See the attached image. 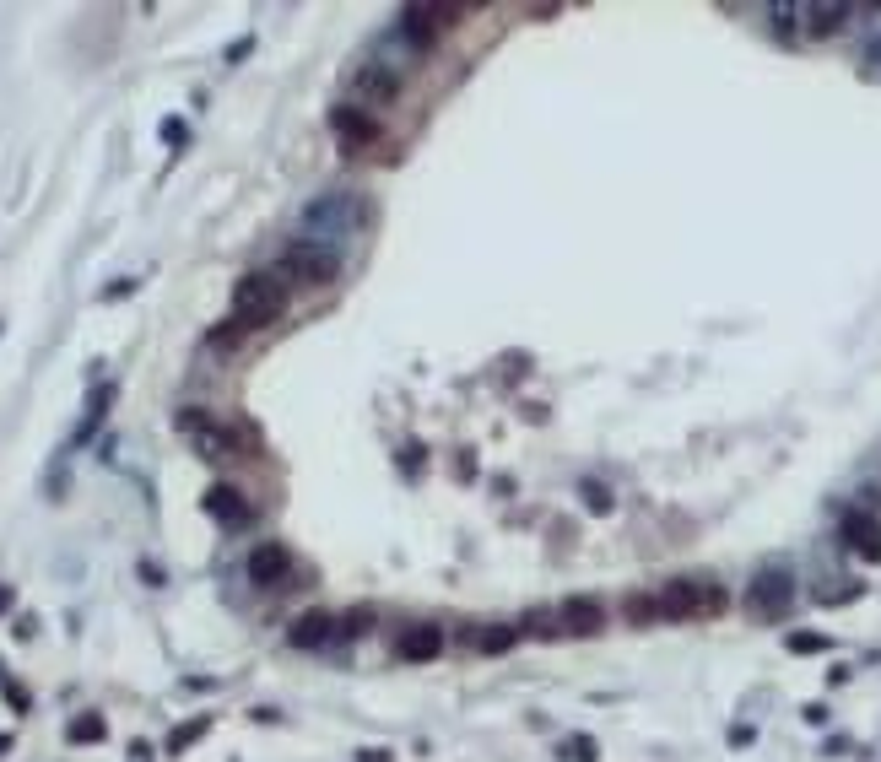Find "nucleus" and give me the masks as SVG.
I'll list each match as a JSON object with an SVG mask.
<instances>
[{
    "instance_id": "f257e3e1",
    "label": "nucleus",
    "mask_w": 881,
    "mask_h": 762,
    "mask_svg": "<svg viewBox=\"0 0 881 762\" xmlns=\"http://www.w3.org/2000/svg\"><path fill=\"white\" fill-rule=\"evenodd\" d=\"M357 227H363V200L352 190H325L303 206V238H314V244H325V249L346 244Z\"/></svg>"
},
{
    "instance_id": "f03ea898",
    "label": "nucleus",
    "mask_w": 881,
    "mask_h": 762,
    "mask_svg": "<svg viewBox=\"0 0 881 762\" xmlns=\"http://www.w3.org/2000/svg\"><path fill=\"white\" fill-rule=\"evenodd\" d=\"M282 309H287V282L276 271H249L244 282L233 287V319L249 325V330L282 319Z\"/></svg>"
},
{
    "instance_id": "7ed1b4c3",
    "label": "nucleus",
    "mask_w": 881,
    "mask_h": 762,
    "mask_svg": "<svg viewBox=\"0 0 881 762\" xmlns=\"http://www.w3.org/2000/svg\"><path fill=\"white\" fill-rule=\"evenodd\" d=\"M654 600H660V622H703L725 611V590L714 579H671Z\"/></svg>"
},
{
    "instance_id": "20e7f679",
    "label": "nucleus",
    "mask_w": 881,
    "mask_h": 762,
    "mask_svg": "<svg viewBox=\"0 0 881 762\" xmlns=\"http://www.w3.org/2000/svg\"><path fill=\"white\" fill-rule=\"evenodd\" d=\"M336 271H341V254L314 244V238H292L282 249V260H276V276H292V282H303V287L336 282Z\"/></svg>"
},
{
    "instance_id": "39448f33",
    "label": "nucleus",
    "mask_w": 881,
    "mask_h": 762,
    "mask_svg": "<svg viewBox=\"0 0 881 762\" xmlns=\"http://www.w3.org/2000/svg\"><path fill=\"white\" fill-rule=\"evenodd\" d=\"M460 0H422V6H406L400 11V38H411V49H433V38L444 28L460 22Z\"/></svg>"
},
{
    "instance_id": "423d86ee",
    "label": "nucleus",
    "mask_w": 881,
    "mask_h": 762,
    "mask_svg": "<svg viewBox=\"0 0 881 762\" xmlns=\"http://www.w3.org/2000/svg\"><path fill=\"white\" fill-rule=\"evenodd\" d=\"M790 600H795V579H790V573H757L752 590H746V611H752V617H763V622H779L784 611H790Z\"/></svg>"
},
{
    "instance_id": "0eeeda50",
    "label": "nucleus",
    "mask_w": 881,
    "mask_h": 762,
    "mask_svg": "<svg viewBox=\"0 0 881 762\" xmlns=\"http://www.w3.org/2000/svg\"><path fill=\"white\" fill-rule=\"evenodd\" d=\"M179 433H190L195 438V449L200 454H233L238 449V438H233V427H222L217 417H206V411H179Z\"/></svg>"
},
{
    "instance_id": "6e6552de",
    "label": "nucleus",
    "mask_w": 881,
    "mask_h": 762,
    "mask_svg": "<svg viewBox=\"0 0 881 762\" xmlns=\"http://www.w3.org/2000/svg\"><path fill=\"white\" fill-rule=\"evenodd\" d=\"M438 654H444V627L438 622H417L395 638V660H406V665H427Z\"/></svg>"
},
{
    "instance_id": "1a4fd4ad",
    "label": "nucleus",
    "mask_w": 881,
    "mask_h": 762,
    "mask_svg": "<svg viewBox=\"0 0 881 762\" xmlns=\"http://www.w3.org/2000/svg\"><path fill=\"white\" fill-rule=\"evenodd\" d=\"M330 130H336V136L352 146V152H357V146H373V141H379V119L363 114L357 103H336V109H330Z\"/></svg>"
},
{
    "instance_id": "9d476101",
    "label": "nucleus",
    "mask_w": 881,
    "mask_h": 762,
    "mask_svg": "<svg viewBox=\"0 0 881 762\" xmlns=\"http://www.w3.org/2000/svg\"><path fill=\"white\" fill-rule=\"evenodd\" d=\"M206 514L217 519V525H228V530L255 525V508H249V498H244L238 487H211V492H206Z\"/></svg>"
},
{
    "instance_id": "9b49d317",
    "label": "nucleus",
    "mask_w": 881,
    "mask_h": 762,
    "mask_svg": "<svg viewBox=\"0 0 881 762\" xmlns=\"http://www.w3.org/2000/svg\"><path fill=\"white\" fill-rule=\"evenodd\" d=\"M557 622H563V633H568V638H590V633H600L606 611H600V600H595V595H568V600H563V611H557Z\"/></svg>"
},
{
    "instance_id": "f8f14e48",
    "label": "nucleus",
    "mask_w": 881,
    "mask_h": 762,
    "mask_svg": "<svg viewBox=\"0 0 881 762\" xmlns=\"http://www.w3.org/2000/svg\"><path fill=\"white\" fill-rule=\"evenodd\" d=\"M292 649H325L341 638V617H330V611H309V617L292 622Z\"/></svg>"
},
{
    "instance_id": "ddd939ff",
    "label": "nucleus",
    "mask_w": 881,
    "mask_h": 762,
    "mask_svg": "<svg viewBox=\"0 0 881 762\" xmlns=\"http://www.w3.org/2000/svg\"><path fill=\"white\" fill-rule=\"evenodd\" d=\"M292 573V557H287V546H276V541H265L249 552V579L260 584V590H271V584H282Z\"/></svg>"
},
{
    "instance_id": "4468645a",
    "label": "nucleus",
    "mask_w": 881,
    "mask_h": 762,
    "mask_svg": "<svg viewBox=\"0 0 881 762\" xmlns=\"http://www.w3.org/2000/svg\"><path fill=\"white\" fill-rule=\"evenodd\" d=\"M849 11L854 6H844V0H806V6H795V17L806 22V33L827 38V33H838L849 22Z\"/></svg>"
},
{
    "instance_id": "2eb2a0df",
    "label": "nucleus",
    "mask_w": 881,
    "mask_h": 762,
    "mask_svg": "<svg viewBox=\"0 0 881 762\" xmlns=\"http://www.w3.org/2000/svg\"><path fill=\"white\" fill-rule=\"evenodd\" d=\"M844 546H849V552H860L865 563H881V519L849 514L844 519Z\"/></svg>"
},
{
    "instance_id": "dca6fc26",
    "label": "nucleus",
    "mask_w": 881,
    "mask_h": 762,
    "mask_svg": "<svg viewBox=\"0 0 881 762\" xmlns=\"http://www.w3.org/2000/svg\"><path fill=\"white\" fill-rule=\"evenodd\" d=\"M357 92L373 98V103H390L395 92H400V71H395L390 60H368L363 71H357Z\"/></svg>"
},
{
    "instance_id": "f3484780",
    "label": "nucleus",
    "mask_w": 881,
    "mask_h": 762,
    "mask_svg": "<svg viewBox=\"0 0 881 762\" xmlns=\"http://www.w3.org/2000/svg\"><path fill=\"white\" fill-rule=\"evenodd\" d=\"M109 400H114V384H98V390L87 395V411H82V427L71 433V444H87L92 433H98V422L109 417Z\"/></svg>"
},
{
    "instance_id": "a211bd4d",
    "label": "nucleus",
    "mask_w": 881,
    "mask_h": 762,
    "mask_svg": "<svg viewBox=\"0 0 881 762\" xmlns=\"http://www.w3.org/2000/svg\"><path fill=\"white\" fill-rule=\"evenodd\" d=\"M206 730H211V714H195V719H184V725H173V735H168V757L190 752V746H195Z\"/></svg>"
},
{
    "instance_id": "6ab92c4d",
    "label": "nucleus",
    "mask_w": 881,
    "mask_h": 762,
    "mask_svg": "<svg viewBox=\"0 0 881 762\" xmlns=\"http://www.w3.org/2000/svg\"><path fill=\"white\" fill-rule=\"evenodd\" d=\"M514 644H519V627H509V622H492V627L476 633V649H482V654H503V649H514Z\"/></svg>"
},
{
    "instance_id": "aec40b11",
    "label": "nucleus",
    "mask_w": 881,
    "mask_h": 762,
    "mask_svg": "<svg viewBox=\"0 0 881 762\" xmlns=\"http://www.w3.org/2000/svg\"><path fill=\"white\" fill-rule=\"evenodd\" d=\"M103 730H109V725H103V714H76L71 725H65V741L87 746V741H103Z\"/></svg>"
},
{
    "instance_id": "412c9836",
    "label": "nucleus",
    "mask_w": 881,
    "mask_h": 762,
    "mask_svg": "<svg viewBox=\"0 0 881 762\" xmlns=\"http://www.w3.org/2000/svg\"><path fill=\"white\" fill-rule=\"evenodd\" d=\"M627 622H638V627L660 622V600L654 595H627Z\"/></svg>"
},
{
    "instance_id": "4be33fe9",
    "label": "nucleus",
    "mask_w": 881,
    "mask_h": 762,
    "mask_svg": "<svg viewBox=\"0 0 881 762\" xmlns=\"http://www.w3.org/2000/svg\"><path fill=\"white\" fill-rule=\"evenodd\" d=\"M563 757H568V762H595L600 752H595L590 735H568V741H563Z\"/></svg>"
},
{
    "instance_id": "5701e85b",
    "label": "nucleus",
    "mask_w": 881,
    "mask_h": 762,
    "mask_svg": "<svg viewBox=\"0 0 881 762\" xmlns=\"http://www.w3.org/2000/svg\"><path fill=\"white\" fill-rule=\"evenodd\" d=\"M579 498H584V508H595V514H611V492L600 487V481H584Z\"/></svg>"
},
{
    "instance_id": "b1692460",
    "label": "nucleus",
    "mask_w": 881,
    "mask_h": 762,
    "mask_svg": "<svg viewBox=\"0 0 881 762\" xmlns=\"http://www.w3.org/2000/svg\"><path fill=\"white\" fill-rule=\"evenodd\" d=\"M790 649H795V654H822L827 638H822V633H790Z\"/></svg>"
},
{
    "instance_id": "393cba45",
    "label": "nucleus",
    "mask_w": 881,
    "mask_h": 762,
    "mask_svg": "<svg viewBox=\"0 0 881 762\" xmlns=\"http://www.w3.org/2000/svg\"><path fill=\"white\" fill-rule=\"evenodd\" d=\"M163 141L173 146V152H179V146L190 141V130H184V119H163Z\"/></svg>"
},
{
    "instance_id": "a878e982",
    "label": "nucleus",
    "mask_w": 881,
    "mask_h": 762,
    "mask_svg": "<svg viewBox=\"0 0 881 762\" xmlns=\"http://www.w3.org/2000/svg\"><path fill=\"white\" fill-rule=\"evenodd\" d=\"M357 762H390V752H379V746H368V752H357Z\"/></svg>"
},
{
    "instance_id": "bb28decb",
    "label": "nucleus",
    "mask_w": 881,
    "mask_h": 762,
    "mask_svg": "<svg viewBox=\"0 0 881 762\" xmlns=\"http://www.w3.org/2000/svg\"><path fill=\"white\" fill-rule=\"evenodd\" d=\"M6 606H11V590H6V584H0V611H6Z\"/></svg>"
},
{
    "instance_id": "cd10ccee",
    "label": "nucleus",
    "mask_w": 881,
    "mask_h": 762,
    "mask_svg": "<svg viewBox=\"0 0 881 762\" xmlns=\"http://www.w3.org/2000/svg\"><path fill=\"white\" fill-rule=\"evenodd\" d=\"M6 746H11V735H6V730H0V752H6Z\"/></svg>"
}]
</instances>
